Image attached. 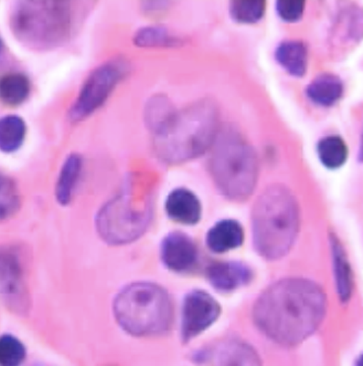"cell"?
Instances as JSON below:
<instances>
[{
    "label": "cell",
    "mask_w": 363,
    "mask_h": 366,
    "mask_svg": "<svg viewBox=\"0 0 363 366\" xmlns=\"http://www.w3.org/2000/svg\"><path fill=\"white\" fill-rule=\"evenodd\" d=\"M209 171L218 189L229 199H247L257 179L255 153L245 139L233 129L219 133L211 157Z\"/></svg>",
    "instance_id": "cell-5"
},
{
    "label": "cell",
    "mask_w": 363,
    "mask_h": 366,
    "mask_svg": "<svg viewBox=\"0 0 363 366\" xmlns=\"http://www.w3.org/2000/svg\"><path fill=\"white\" fill-rule=\"evenodd\" d=\"M326 296L305 279H286L270 287L254 309L255 322L280 345H297L317 330L326 313Z\"/></svg>",
    "instance_id": "cell-1"
},
{
    "label": "cell",
    "mask_w": 363,
    "mask_h": 366,
    "mask_svg": "<svg viewBox=\"0 0 363 366\" xmlns=\"http://www.w3.org/2000/svg\"><path fill=\"white\" fill-rule=\"evenodd\" d=\"M304 8H305L304 1L288 0V1H278V3L276 4V9H277L278 15L280 16L282 19L288 22H294L300 20L302 14H304Z\"/></svg>",
    "instance_id": "cell-27"
},
{
    "label": "cell",
    "mask_w": 363,
    "mask_h": 366,
    "mask_svg": "<svg viewBox=\"0 0 363 366\" xmlns=\"http://www.w3.org/2000/svg\"><path fill=\"white\" fill-rule=\"evenodd\" d=\"M361 154H362V157H363V142H362V149H361Z\"/></svg>",
    "instance_id": "cell-29"
},
{
    "label": "cell",
    "mask_w": 363,
    "mask_h": 366,
    "mask_svg": "<svg viewBox=\"0 0 363 366\" xmlns=\"http://www.w3.org/2000/svg\"><path fill=\"white\" fill-rule=\"evenodd\" d=\"M334 252V274H336L337 292L342 302H346L352 292V274L348 259L342 249V244L337 239H332Z\"/></svg>",
    "instance_id": "cell-21"
},
{
    "label": "cell",
    "mask_w": 363,
    "mask_h": 366,
    "mask_svg": "<svg viewBox=\"0 0 363 366\" xmlns=\"http://www.w3.org/2000/svg\"><path fill=\"white\" fill-rule=\"evenodd\" d=\"M25 347L10 335H5L0 341V362L3 366H19L25 359Z\"/></svg>",
    "instance_id": "cell-25"
},
{
    "label": "cell",
    "mask_w": 363,
    "mask_h": 366,
    "mask_svg": "<svg viewBox=\"0 0 363 366\" xmlns=\"http://www.w3.org/2000/svg\"><path fill=\"white\" fill-rule=\"evenodd\" d=\"M276 59L292 76H302L306 74L308 54L302 42L287 41L280 44L276 50Z\"/></svg>",
    "instance_id": "cell-16"
},
{
    "label": "cell",
    "mask_w": 363,
    "mask_h": 366,
    "mask_svg": "<svg viewBox=\"0 0 363 366\" xmlns=\"http://www.w3.org/2000/svg\"><path fill=\"white\" fill-rule=\"evenodd\" d=\"M215 366H262L257 354L241 342H230L222 347Z\"/></svg>",
    "instance_id": "cell-20"
},
{
    "label": "cell",
    "mask_w": 363,
    "mask_h": 366,
    "mask_svg": "<svg viewBox=\"0 0 363 366\" xmlns=\"http://www.w3.org/2000/svg\"><path fill=\"white\" fill-rule=\"evenodd\" d=\"M20 205L19 194L15 182L7 176H1V218L10 217Z\"/></svg>",
    "instance_id": "cell-26"
},
{
    "label": "cell",
    "mask_w": 363,
    "mask_h": 366,
    "mask_svg": "<svg viewBox=\"0 0 363 366\" xmlns=\"http://www.w3.org/2000/svg\"><path fill=\"white\" fill-rule=\"evenodd\" d=\"M30 94V81L19 72L6 74L0 82L1 101L8 107H18L27 100Z\"/></svg>",
    "instance_id": "cell-18"
},
{
    "label": "cell",
    "mask_w": 363,
    "mask_h": 366,
    "mask_svg": "<svg viewBox=\"0 0 363 366\" xmlns=\"http://www.w3.org/2000/svg\"><path fill=\"white\" fill-rule=\"evenodd\" d=\"M26 137V123L18 115H6L0 121V149L10 154L21 147Z\"/></svg>",
    "instance_id": "cell-19"
},
{
    "label": "cell",
    "mask_w": 363,
    "mask_h": 366,
    "mask_svg": "<svg viewBox=\"0 0 363 366\" xmlns=\"http://www.w3.org/2000/svg\"><path fill=\"white\" fill-rule=\"evenodd\" d=\"M82 167L83 159L76 153L68 155L64 161L56 184V198L60 205L66 206L71 203L82 173Z\"/></svg>",
    "instance_id": "cell-14"
},
{
    "label": "cell",
    "mask_w": 363,
    "mask_h": 366,
    "mask_svg": "<svg viewBox=\"0 0 363 366\" xmlns=\"http://www.w3.org/2000/svg\"><path fill=\"white\" fill-rule=\"evenodd\" d=\"M134 42L137 46H173L178 44L180 40L175 37L165 27L149 26L138 29L134 36Z\"/></svg>",
    "instance_id": "cell-23"
},
{
    "label": "cell",
    "mask_w": 363,
    "mask_h": 366,
    "mask_svg": "<svg viewBox=\"0 0 363 366\" xmlns=\"http://www.w3.org/2000/svg\"><path fill=\"white\" fill-rule=\"evenodd\" d=\"M218 135L217 107L203 99L177 111L170 122L154 135L155 153L163 163H185L213 147Z\"/></svg>",
    "instance_id": "cell-2"
},
{
    "label": "cell",
    "mask_w": 363,
    "mask_h": 366,
    "mask_svg": "<svg viewBox=\"0 0 363 366\" xmlns=\"http://www.w3.org/2000/svg\"><path fill=\"white\" fill-rule=\"evenodd\" d=\"M177 111L167 97L157 94L149 99L145 107V122L153 135L160 132Z\"/></svg>",
    "instance_id": "cell-15"
},
{
    "label": "cell",
    "mask_w": 363,
    "mask_h": 366,
    "mask_svg": "<svg viewBox=\"0 0 363 366\" xmlns=\"http://www.w3.org/2000/svg\"><path fill=\"white\" fill-rule=\"evenodd\" d=\"M357 366H363V355L359 360L358 363H357Z\"/></svg>",
    "instance_id": "cell-28"
},
{
    "label": "cell",
    "mask_w": 363,
    "mask_h": 366,
    "mask_svg": "<svg viewBox=\"0 0 363 366\" xmlns=\"http://www.w3.org/2000/svg\"><path fill=\"white\" fill-rule=\"evenodd\" d=\"M264 1H233L230 4V15L241 24H254L263 17Z\"/></svg>",
    "instance_id": "cell-24"
},
{
    "label": "cell",
    "mask_w": 363,
    "mask_h": 366,
    "mask_svg": "<svg viewBox=\"0 0 363 366\" xmlns=\"http://www.w3.org/2000/svg\"><path fill=\"white\" fill-rule=\"evenodd\" d=\"M10 30L34 51L63 46L74 27L73 8L66 1H18L10 11Z\"/></svg>",
    "instance_id": "cell-3"
},
{
    "label": "cell",
    "mask_w": 363,
    "mask_h": 366,
    "mask_svg": "<svg viewBox=\"0 0 363 366\" xmlns=\"http://www.w3.org/2000/svg\"><path fill=\"white\" fill-rule=\"evenodd\" d=\"M243 240V228L239 222L232 219L217 222L207 234L208 247L218 254L235 249L241 246Z\"/></svg>",
    "instance_id": "cell-13"
},
{
    "label": "cell",
    "mask_w": 363,
    "mask_h": 366,
    "mask_svg": "<svg viewBox=\"0 0 363 366\" xmlns=\"http://www.w3.org/2000/svg\"><path fill=\"white\" fill-rule=\"evenodd\" d=\"M318 155L324 167L338 169L347 161L348 147L344 139L339 137H324L318 144Z\"/></svg>",
    "instance_id": "cell-22"
},
{
    "label": "cell",
    "mask_w": 363,
    "mask_h": 366,
    "mask_svg": "<svg viewBox=\"0 0 363 366\" xmlns=\"http://www.w3.org/2000/svg\"><path fill=\"white\" fill-rule=\"evenodd\" d=\"M208 277L218 290L231 291L249 282L251 271L239 262H221L209 269Z\"/></svg>",
    "instance_id": "cell-12"
},
{
    "label": "cell",
    "mask_w": 363,
    "mask_h": 366,
    "mask_svg": "<svg viewBox=\"0 0 363 366\" xmlns=\"http://www.w3.org/2000/svg\"><path fill=\"white\" fill-rule=\"evenodd\" d=\"M220 315V305L203 291H193L185 297L183 309V337L193 339L213 325Z\"/></svg>",
    "instance_id": "cell-9"
},
{
    "label": "cell",
    "mask_w": 363,
    "mask_h": 366,
    "mask_svg": "<svg viewBox=\"0 0 363 366\" xmlns=\"http://www.w3.org/2000/svg\"><path fill=\"white\" fill-rule=\"evenodd\" d=\"M131 179L118 195L105 204L96 217L103 239L111 244L133 242L146 230L151 218L149 187Z\"/></svg>",
    "instance_id": "cell-6"
},
{
    "label": "cell",
    "mask_w": 363,
    "mask_h": 366,
    "mask_svg": "<svg viewBox=\"0 0 363 366\" xmlns=\"http://www.w3.org/2000/svg\"><path fill=\"white\" fill-rule=\"evenodd\" d=\"M169 218L183 225H195L201 218L200 200L187 188H175L169 194L165 203Z\"/></svg>",
    "instance_id": "cell-11"
},
{
    "label": "cell",
    "mask_w": 363,
    "mask_h": 366,
    "mask_svg": "<svg viewBox=\"0 0 363 366\" xmlns=\"http://www.w3.org/2000/svg\"><path fill=\"white\" fill-rule=\"evenodd\" d=\"M163 264L175 271L191 268L197 260V247L189 236L180 232L167 234L161 244Z\"/></svg>",
    "instance_id": "cell-10"
},
{
    "label": "cell",
    "mask_w": 363,
    "mask_h": 366,
    "mask_svg": "<svg viewBox=\"0 0 363 366\" xmlns=\"http://www.w3.org/2000/svg\"><path fill=\"white\" fill-rule=\"evenodd\" d=\"M300 225L297 204L286 188L273 186L256 200L253 234L256 249L266 259L287 254Z\"/></svg>",
    "instance_id": "cell-4"
},
{
    "label": "cell",
    "mask_w": 363,
    "mask_h": 366,
    "mask_svg": "<svg viewBox=\"0 0 363 366\" xmlns=\"http://www.w3.org/2000/svg\"><path fill=\"white\" fill-rule=\"evenodd\" d=\"M344 86L342 81L332 74H322L315 79L308 86L307 94L310 100L317 104L329 107L342 98Z\"/></svg>",
    "instance_id": "cell-17"
},
{
    "label": "cell",
    "mask_w": 363,
    "mask_h": 366,
    "mask_svg": "<svg viewBox=\"0 0 363 366\" xmlns=\"http://www.w3.org/2000/svg\"><path fill=\"white\" fill-rule=\"evenodd\" d=\"M127 74V64L122 59L105 62L93 70L84 81L78 96L72 104L68 117L74 122L84 120L108 100L115 86Z\"/></svg>",
    "instance_id": "cell-8"
},
{
    "label": "cell",
    "mask_w": 363,
    "mask_h": 366,
    "mask_svg": "<svg viewBox=\"0 0 363 366\" xmlns=\"http://www.w3.org/2000/svg\"><path fill=\"white\" fill-rule=\"evenodd\" d=\"M117 320L136 335H158L171 322V303L167 293L150 283H137L125 289L115 301Z\"/></svg>",
    "instance_id": "cell-7"
}]
</instances>
